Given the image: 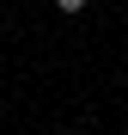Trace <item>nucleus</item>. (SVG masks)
<instances>
[{
  "label": "nucleus",
  "instance_id": "f257e3e1",
  "mask_svg": "<svg viewBox=\"0 0 128 135\" xmlns=\"http://www.w3.org/2000/svg\"><path fill=\"white\" fill-rule=\"evenodd\" d=\"M55 6H61V12H79V6H85V0H55Z\"/></svg>",
  "mask_w": 128,
  "mask_h": 135
}]
</instances>
